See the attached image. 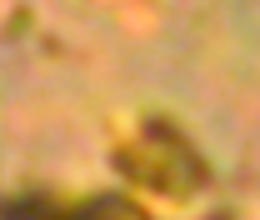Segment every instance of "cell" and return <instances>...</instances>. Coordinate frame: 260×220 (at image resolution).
Returning a JSON list of instances; mask_svg holds the SVG:
<instances>
[{
    "mask_svg": "<svg viewBox=\"0 0 260 220\" xmlns=\"http://www.w3.org/2000/svg\"><path fill=\"white\" fill-rule=\"evenodd\" d=\"M80 210H95V215H140L130 200H90V205H80Z\"/></svg>",
    "mask_w": 260,
    "mask_h": 220,
    "instance_id": "6da1fadb",
    "label": "cell"
}]
</instances>
